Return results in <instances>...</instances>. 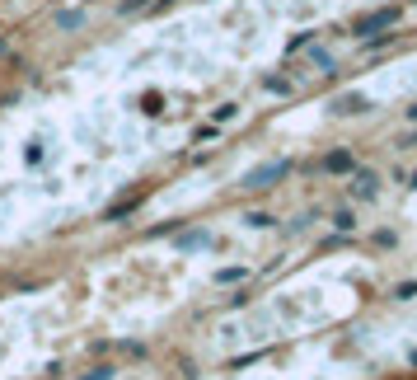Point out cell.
Here are the masks:
<instances>
[{
	"label": "cell",
	"mask_w": 417,
	"mask_h": 380,
	"mask_svg": "<svg viewBox=\"0 0 417 380\" xmlns=\"http://www.w3.org/2000/svg\"><path fill=\"white\" fill-rule=\"evenodd\" d=\"M286 174H291V164H286V160L258 164V169H253V174L244 179V188H272V183H277V179H286Z\"/></svg>",
	"instance_id": "obj_1"
},
{
	"label": "cell",
	"mask_w": 417,
	"mask_h": 380,
	"mask_svg": "<svg viewBox=\"0 0 417 380\" xmlns=\"http://www.w3.org/2000/svg\"><path fill=\"white\" fill-rule=\"evenodd\" d=\"M394 19H398V10H375V14H365V19H357V24H352V33H375V28H390Z\"/></svg>",
	"instance_id": "obj_2"
},
{
	"label": "cell",
	"mask_w": 417,
	"mask_h": 380,
	"mask_svg": "<svg viewBox=\"0 0 417 380\" xmlns=\"http://www.w3.org/2000/svg\"><path fill=\"white\" fill-rule=\"evenodd\" d=\"M357 160H352V150H328L324 155V174H352Z\"/></svg>",
	"instance_id": "obj_3"
},
{
	"label": "cell",
	"mask_w": 417,
	"mask_h": 380,
	"mask_svg": "<svg viewBox=\"0 0 417 380\" xmlns=\"http://www.w3.org/2000/svg\"><path fill=\"white\" fill-rule=\"evenodd\" d=\"M141 207V197H127V202H117V207H108V221H122V216H131Z\"/></svg>",
	"instance_id": "obj_4"
},
{
	"label": "cell",
	"mask_w": 417,
	"mask_h": 380,
	"mask_svg": "<svg viewBox=\"0 0 417 380\" xmlns=\"http://www.w3.org/2000/svg\"><path fill=\"white\" fill-rule=\"evenodd\" d=\"M338 113H365V99H361V94H342Z\"/></svg>",
	"instance_id": "obj_5"
},
{
	"label": "cell",
	"mask_w": 417,
	"mask_h": 380,
	"mask_svg": "<svg viewBox=\"0 0 417 380\" xmlns=\"http://www.w3.org/2000/svg\"><path fill=\"white\" fill-rule=\"evenodd\" d=\"M207 240H211L207 230H188V235H183L179 245H183V249H202V245H207Z\"/></svg>",
	"instance_id": "obj_6"
},
{
	"label": "cell",
	"mask_w": 417,
	"mask_h": 380,
	"mask_svg": "<svg viewBox=\"0 0 417 380\" xmlns=\"http://www.w3.org/2000/svg\"><path fill=\"white\" fill-rule=\"evenodd\" d=\"M357 197H375V174H357Z\"/></svg>",
	"instance_id": "obj_7"
},
{
	"label": "cell",
	"mask_w": 417,
	"mask_h": 380,
	"mask_svg": "<svg viewBox=\"0 0 417 380\" xmlns=\"http://www.w3.org/2000/svg\"><path fill=\"white\" fill-rule=\"evenodd\" d=\"M56 24H61V28H80V10H61Z\"/></svg>",
	"instance_id": "obj_8"
},
{
	"label": "cell",
	"mask_w": 417,
	"mask_h": 380,
	"mask_svg": "<svg viewBox=\"0 0 417 380\" xmlns=\"http://www.w3.org/2000/svg\"><path fill=\"white\" fill-rule=\"evenodd\" d=\"M417 296V282H403V287H394V300H413Z\"/></svg>",
	"instance_id": "obj_9"
},
{
	"label": "cell",
	"mask_w": 417,
	"mask_h": 380,
	"mask_svg": "<svg viewBox=\"0 0 417 380\" xmlns=\"http://www.w3.org/2000/svg\"><path fill=\"white\" fill-rule=\"evenodd\" d=\"M333 225H338V230H352L357 221H352V212H338V216H333Z\"/></svg>",
	"instance_id": "obj_10"
},
{
	"label": "cell",
	"mask_w": 417,
	"mask_h": 380,
	"mask_svg": "<svg viewBox=\"0 0 417 380\" xmlns=\"http://www.w3.org/2000/svg\"><path fill=\"white\" fill-rule=\"evenodd\" d=\"M108 376H113V366H94L89 376H80V380H108Z\"/></svg>",
	"instance_id": "obj_11"
},
{
	"label": "cell",
	"mask_w": 417,
	"mask_h": 380,
	"mask_svg": "<svg viewBox=\"0 0 417 380\" xmlns=\"http://www.w3.org/2000/svg\"><path fill=\"white\" fill-rule=\"evenodd\" d=\"M141 5H150V0H122V10H127V14H131V10H141Z\"/></svg>",
	"instance_id": "obj_12"
},
{
	"label": "cell",
	"mask_w": 417,
	"mask_h": 380,
	"mask_svg": "<svg viewBox=\"0 0 417 380\" xmlns=\"http://www.w3.org/2000/svg\"><path fill=\"white\" fill-rule=\"evenodd\" d=\"M408 118H413V122H417V109H408Z\"/></svg>",
	"instance_id": "obj_13"
}]
</instances>
